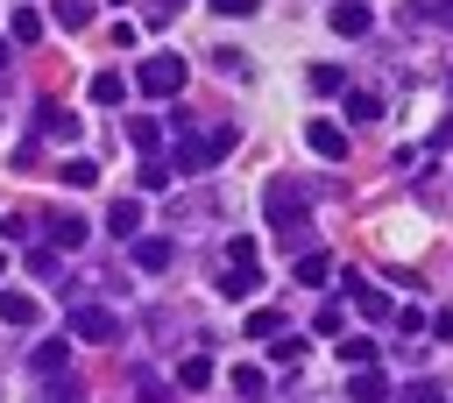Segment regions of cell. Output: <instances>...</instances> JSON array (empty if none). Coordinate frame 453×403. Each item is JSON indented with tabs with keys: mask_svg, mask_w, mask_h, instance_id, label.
Here are the masks:
<instances>
[{
	"mask_svg": "<svg viewBox=\"0 0 453 403\" xmlns=\"http://www.w3.org/2000/svg\"><path fill=\"white\" fill-rule=\"evenodd\" d=\"M262 212H269V226L290 240V255H297V247H311V205H304V191H297L290 177H276V184L262 191Z\"/></svg>",
	"mask_w": 453,
	"mask_h": 403,
	"instance_id": "6da1fadb",
	"label": "cell"
},
{
	"mask_svg": "<svg viewBox=\"0 0 453 403\" xmlns=\"http://www.w3.org/2000/svg\"><path fill=\"white\" fill-rule=\"evenodd\" d=\"M234 141H241V127H226V120H219V127H205V134H177V141H170V170L198 177V170H212Z\"/></svg>",
	"mask_w": 453,
	"mask_h": 403,
	"instance_id": "7a4b0ae2",
	"label": "cell"
},
{
	"mask_svg": "<svg viewBox=\"0 0 453 403\" xmlns=\"http://www.w3.org/2000/svg\"><path fill=\"white\" fill-rule=\"evenodd\" d=\"M134 85H142L149 99H177V92H184V57H177V49L142 57V64H134Z\"/></svg>",
	"mask_w": 453,
	"mask_h": 403,
	"instance_id": "3957f363",
	"label": "cell"
},
{
	"mask_svg": "<svg viewBox=\"0 0 453 403\" xmlns=\"http://www.w3.org/2000/svg\"><path fill=\"white\" fill-rule=\"evenodd\" d=\"M71 339H85V346H113V339H120V318H113L106 304L78 297V304H71Z\"/></svg>",
	"mask_w": 453,
	"mask_h": 403,
	"instance_id": "277c9868",
	"label": "cell"
},
{
	"mask_svg": "<svg viewBox=\"0 0 453 403\" xmlns=\"http://www.w3.org/2000/svg\"><path fill=\"white\" fill-rule=\"evenodd\" d=\"M262 283V262H255V240H226V269H219V290L226 297H248Z\"/></svg>",
	"mask_w": 453,
	"mask_h": 403,
	"instance_id": "5b68a950",
	"label": "cell"
},
{
	"mask_svg": "<svg viewBox=\"0 0 453 403\" xmlns=\"http://www.w3.org/2000/svg\"><path fill=\"white\" fill-rule=\"evenodd\" d=\"M396 21L418 28V35H453V0H403Z\"/></svg>",
	"mask_w": 453,
	"mask_h": 403,
	"instance_id": "8992f818",
	"label": "cell"
},
{
	"mask_svg": "<svg viewBox=\"0 0 453 403\" xmlns=\"http://www.w3.org/2000/svg\"><path fill=\"white\" fill-rule=\"evenodd\" d=\"M304 141H311V156H326V163H347V127L340 120H304Z\"/></svg>",
	"mask_w": 453,
	"mask_h": 403,
	"instance_id": "52a82bcc",
	"label": "cell"
},
{
	"mask_svg": "<svg viewBox=\"0 0 453 403\" xmlns=\"http://www.w3.org/2000/svg\"><path fill=\"white\" fill-rule=\"evenodd\" d=\"M340 290H347V297H354V304H361V318H389V311H396V304H389V290H375V283H361V276H354V269H347V276H340Z\"/></svg>",
	"mask_w": 453,
	"mask_h": 403,
	"instance_id": "ba28073f",
	"label": "cell"
},
{
	"mask_svg": "<svg viewBox=\"0 0 453 403\" xmlns=\"http://www.w3.org/2000/svg\"><path fill=\"white\" fill-rule=\"evenodd\" d=\"M35 134H50V141H71V134H78V120H71L57 99H42V106H35Z\"/></svg>",
	"mask_w": 453,
	"mask_h": 403,
	"instance_id": "9c48e42d",
	"label": "cell"
},
{
	"mask_svg": "<svg viewBox=\"0 0 453 403\" xmlns=\"http://www.w3.org/2000/svg\"><path fill=\"white\" fill-rule=\"evenodd\" d=\"M106 233H113V240H142V198H120V205L106 212Z\"/></svg>",
	"mask_w": 453,
	"mask_h": 403,
	"instance_id": "30bf717a",
	"label": "cell"
},
{
	"mask_svg": "<svg viewBox=\"0 0 453 403\" xmlns=\"http://www.w3.org/2000/svg\"><path fill=\"white\" fill-rule=\"evenodd\" d=\"M347 375H354V382H347L354 403H382V396H389V375H382V368H347Z\"/></svg>",
	"mask_w": 453,
	"mask_h": 403,
	"instance_id": "8fae6325",
	"label": "cell"
},
{
	"mask_svg": "<svg viewBox=\"0 0 453 403\" xmlns=\"http://www.w3.org/2000/svg\"><path fill=\"white\" fill-rule=\"evenodd\" d=\"M50 240L78 255V247H85V219H78V212H50Z\"/></svg>",
	"mask_w": 453,
	"mask_h": 403,
	"instance_id": "7c38bea8",
	"label": "cell"
},
{
	"mask_svg": "<svg viewBox=\"0 0 453 403\" xmlns=\"http://www.w3.org/2000/svg\"><path fill=\"white\" fill-rule=\"evenodd\" d=\"M0 318H7L14 332H28V325H35V297H21V290H0Z\"/></svg>",
	"mask_w": 453,
	"mask_h": 403,
	"instance_id": "4fadbf2b",
	"label": "cell"
},
{
	"mask_svg": "<svg viewBox=\"0 0 453 403\" xmlns=\"http://www.w3.org/2000/svg\"><path fill=\"white\" fill-rule=\"evenodd\" d=\"M333 35H368V7L361 0H340L333 7Z\"/></svg>",
	"mask_w": 453,
	"mask_h": 403,
	"instance_id": "5bb4252c",
	"label": "cell"
},
{
	"mask_svg": "<svg viewBox=\"0 0 453 403\" xmlns=\"http://www.w3.org/2000/svg\"><path fill=\"white\" fill-rule=\"evenodd\" d=\"M85 92H92V106H120V99H127V78H120V71H99Z\"/></svg>",
	"mask_w": 453,
	"mask_h": 403,
	"instance_id": "9a60e30c",
	"label": "cell"
},
{
	"mask_svg": "<svg viewBox=\"0 0 453 403\" xmlns=\"http://www.w3.org/2000/svg\"><path fill=\"white\" fill-rule=\"evenodd\" d=\"M127 141H134L142 156H156V148H163V120H149V113H134V120H127Z\"/></svg>",
	"mask_w": 453,
	"mask_h": 403,
	"instance_id": "2e32d148",
	"label": "cell"
},
{
	"mask_svg": "<svg viewBox=\"0 0 453 403\" xmlns=\"http://www.w3.org/2000/svg\"><path fill=\"white\" fill-rule=\"evenodd\" d=\"M134 262H142L149 276H163V269L177 262V247H170V240H134Z\"/></svg>",
	"mask_w": 453,
	"mask_h": 403,
	"instance_id": "e0dca14e",
	"label": "cell"
},
{
	"mask_svg": "<svg viewBox=\"0 0 453 403\" xmlns=\"http://www.w3.org/2000/svg\"><path fill=\"white\" fill-rule=\"evenodd\" d=\"M71 368V339H42L35 346V375H64Z\"/></svg>",
	"mask_w": 453,
	"mask_h": 403,
	"instance_id": "ac0fdd59",
	"label": "cell"
},
{
	"mask_svg": "<svg viewBox=\"0 0 453 403\" xmlns=\"http://www.w3.org/2000/svg\"><path fill=\"white\" fill-rule=\"evenodd\" d=\"M50 21H57L64 35H78V28L92 21V0H57V7H50Z\"/></svg>",
	"mask_w": 453,
	"mask_h": 403,
	"instance_id": "d6986e66",
	"label": "cell"
},
{
	"mask_svg": "<svg viewBox=\"0 0 453 403\" xmlns=\"http://www.w3.org/2000/svg\"><path fill=\"white\" fill-rule=\"evenodd\" d=\"M304 85H311L319 99H326V92H347V78H340V64H311V71H304Z\"/></svg>",
	"mask_w": 453,
	"mask_h": 403,
	"instance_id": "ffe728a7",
	"label": "cell"
},
{
	"mask_svg": "<svg viewBox=\"0 0 453 403\" xmlns=\"http://www.w3.org/2000/svg\"><path fill=\"white\" fill-rule=\"evenodd\" d=\"M326 276H333V262L319 247H297V283H326Z\"/></svg>",
	"mask_w": 453,
	"mask_h": 403,
	"instance_id": "44dd1931",
	"label": "cell"
},
{
	"mask_svg": "<svg viewBox=\"0 0 453 403\" xmlns=\"http://www.w3.org/2000/svg\"><path fill=\"white\" fill-rule=\"evenodd\" d=\"M212 71H219V78H255V64H248L241 49H212Z\"/></svg>",
	"mask_w": 453,
	"mask_h": 403,
	"instance_id": "7402d4cb",
	"label": "cell"
},
{
	"mask_svg": "<svg viewBox=\"0 0 453 403\" xmlns=\"http://www.w3.org/2000/svg\"><path fill=\"white\" fill-rule=\"evenodd\" d=\"M64 184H71V191L99 184V163H92V156H71V163H64Z\"/></svg>",
	"mask_w": 453,
	"mask_h": 403,
	"instance_id": "603a6c76",
	"label": "cell"
},
{
	"mask_svg": "<svg viewBox=\"0 0 453 403\" xmlns=\"http://www.w3.org/2000/svg\"><path fill=\"white\" fill-rule=\"evenodd\" d=\"M276 332H283V311H269V304L248 311V339H276Z\"/></svg>",
	"mask_w": 453,
	"mask_h": 403,
	"instance_id": "cb8c5ba5",
	"label": "cell"
},
{
	"mask_svg": "<svg viewBox=\"0 0 453 403\" xmlns=\"http://www.w3.org/2000/svg\"><path fill=\"white\" fill-rule=\"evenodd\" d=\"M177 382H184V389H205V382H212V361H205V354L177 361Z\"/></svg>",
	"mask_w": 453,
	"mask_h": 403,
	"instance_id": "d4e9b609",
	"label": "cell"
},
{
	"mask_svg": "<svg viewBox=\"0 0 453 403\" xmlns=\"http://www.w3.org/2000/svg\"><path fill=\"white\" fill-rule=\"evenodd\" d=\"M50 403H85V382L78 375H50Z\"/></svg>",
	"mask_w": 453,
	"mask_h": 403,
	"instance_id": "484cf974",
	"label": "cell"
},
{
	"mask_svg": "<svg viewBox=\"0 0 453 403\" xmlns=\"http://www.w3.org/2000/svg\"><path fill=\"white\" fill-rule=\"evenodd\" d=\"M42 35V14L35 7H14V42H35Z\"/></svg>",
	"mask_w": 453,
	"mask_h": 403,
	"instance_id": "4316f807",
	"label": "cell"
},
{
	"mask_svg": "<svg viewBox=\"0 0 453 403\" xmlns=\"http://www.w3.org/2000/svg\"><path fill=\"white\" fill-rule=\"evenodd\" d=\"M375 113H382L375 92H347V120H375Z\"/></svg>",
	"mask_w": 453,
	"mask_h": 403,
	"instance_id": "83f0119b",
	"label": "cell"
},
{
	"mask_svg": "<svg viewBox=\"0 0 453 403\" xmlns=\"http://www.w3.org/2000/svg\"><path fill=\"white\" fill-rule=\"evenodd\" d=\"M340 361H347V368H375V346H368V339H340Z\"/></svg>",
	"mask_w": 453,
	"mask_h": 403,
	"instance_id": "f1b7e54d",
	"label": "cell"
},
{
	"mask_svg": "<svg viewBox=\"0 0 453 403\" xmlns=\"http://www.w3.org/2000/svg\"><path fill=\"white\" fill-rule=\"evenodd\" d=\"M177 14H184V0H149V14H142V21H149V28H170Z\"/></svg>",
	"mask_w": 453,
	"mask_h": 403,
	"instance_id": "f546056e",
	"label": "cell"
},
{
	"mask_svg": "<svg viewBox=\"0 0 453 403\" xmlns=\"http://www.w3.org/2000/svg\"><path fill=\"white\" fill-rule=\"evenodd\" d=\"M142 191H170V163H142Z\"/></svg>",
	"mask_w": 453,
	"mask_h": 403,
	"instance_id": "4dcf8cb0",
	"label": "cell"
},
{
	"mask_svg": "<svg viewBox=\"0 0 453 403\" xmlns=\"http://www.w3.org/2000/svg\"><path fill=\"white\" fill-rule=\"evenodd\" d=\"M28 269H35V276H57V269H64V255H57V247H35V255H28Z\"/></svg>",
	"mask_w": 453,
	"mask_h": 403,
	"instance_id": "1f68e13d",
	"label": "cell"
},
{
	"mask_svg": "<svg viewBox=\"0 0 453 403\" xmlns=\"http://www.w3.org/2000/svg\"><path fill=\"white\" fill-rule=\"evenodd\" d=\"M234 389H241V396H262L269 382H262V368H234Z\"/></svg>",
	"mask_w": 453,
	"mask_h": 403,
	"instance_id": "d6a6232c",
	"label": "cell"
},
{
	"mask_svg": "<svg viewBox=\"0 0 453 403\" xmlns=\"http://www.w3.org/2000/svg\"><path fill=\"white\" fill-rule=\"evenodd\" d=\"M212 14H226V21H241V14H262V0H212Z\"/></svg>",
	"mask_w": 453,
	"mask_h": 403,
	"instance_id": "836d02e7",
	"label": "cell"
},
{
	"mask_svg": "<svg viewBox=\"0 0 453 403\" xmlns=\"http://www.w3.org/2000/svg\"><path fill=\"white\" fill-rule=\"evenodd\" d=\"M134 389H142V403H163V382H156L149 368H134Z\"/></svg>",
	"mask_w": 453,
	"mask_h": 403,
	"instance_id": "e575fe53",
	"label": "cell"
},
{
	"mask_svg": "<svg viewBox=\"0 0 453 403\" xmlns=\"http://www.w3.org/2000/svg\"><path fill=\"white\" fill-rule=\"evenodd\" d=\"M432 141H439V148H453V120H439V134H432Z\"/></svg>",
	"mask_w": 453,
	"mask_h": 403,
	"instance_id": "d590c367",
	"label": "cell"
},
{
	"mask_svg": "<svg viewBox=\"0 0 453 403\" xmlns=\"http://www.w3.org/2000/svg\"><path fill=\"white\" fill-rule=\"evenodd\" d=\"M7 64H14V49H7V42H0V71H7Z\"/></svg>",
	"mask_w": 453,
	"mask_h": 403,
	"instance_id": "8d00e7d4",
	"label": "cell"
},
{
	"mask_svg": "<svg viewBox=\"0 0 453 403\" xmlns=\"http://www.w3.org/2000/svg\"><path fill=\"white\" fill-rule=\"evenodd\" d=\"M0 269H7V247H0Z\"/></svg>",
	"mask_w": 453,
	"mask_h": 403,
	"instance_id": "74e56055",
	"label": "cell"
},
{
	"mask_svg": "<svg viewBox=\"0 0 453 403\" xmlns=\"http://www.w3.org/2000/svg\"><path fill=\"white\" fill-rule=\"evenodd\" d=\"M120 7H127V0H120Z\"/></svg>",
	"mask_w": 453,
	"mask_h": 403,
	"instance_id": "f35d334b",
	"label": "cell"
},
{
	"mask_svg": "<svg viewBox=\"0 0 453 403\" xmlns=\"http://www.w3.org/2000/svg\"><path fill=\"white\" fill-rule=\"evenodd\" d=\"M446 85H453V78H446Z\"/></svg>",
	"mask_w": 453,
	"mask_h": 403,
	"instance_id": "ab89813d",
	"label": "cell"
}]
</instances>
